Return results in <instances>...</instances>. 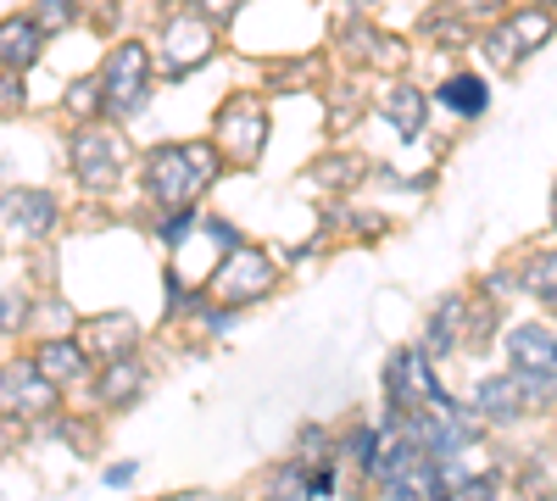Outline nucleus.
Here are the masks:
<instances>
[{
  "instance_id": "nucleus-12",
  "label": "nucleus",
  "mask_w": 557,
  "mask_h": 501,
  "mask_svg": "<svg viewBox=\"0 0 557 501\" xmlns=\"http://www.w3.org/2000/svg\"><path fill=\"white\" fill-rule=\"evenodd\" d=\"M45 57V34L28 12H12V17H0V67L7 73H28L39 67Z\"/></svg>"
},
{
  "instance_id": "nucleus-26",
  "label": "nucleus",
  "mask_w": 557,
  "mask_h": 501,
  "mask_svg": "<svg viewBox=\"0 0 557 501\" xmlns=\"http://www.w3.org/2000/svg\"><path fill=\"white\" fill-rule=\"evenodd\" d=\"M451 7H457L462 17H469V23L480 28V23H496V17L507 12V0H451Z\"/></svg>"
},
{
  "instance_id": "nucleus-28",
  "label": "nucleus",
  "mask_w": 557,
  "mask_h": 501,
  "mask_svg": "<svg viewBox=\"0 0 557 501\" xmlns=\"http://www.w3.org/2000/svg\"><path fill=\"white\" fill-rule=\"evenodd\" d=\"M318 178H335V185H351V178H357V162H335V156H323V162H318Z\"/></svg>"
},
{
  "instance_id": "nucleus-25",
  "label": "nucleus",
  "mask_w": 557,
  "mask_h": 501,
  "mask_svg": "<svg viewBox=\"0 0 557 501\" xmlns=\"http://www.w3.org/2000/svg\"><path fill=\"white\" fill-rule=\"evenodd\" d=\"M184 7H190V12H201L212 28H228V23L240 17V7H246V0H184Z\"/></svg>"
},
{
  "instance_id": "nucleus-32",
  "label": "nucleus",
  "mask_w": 557,
  "mask_h": 501,
  "mask_svg": "<svg viewBox=\"0 0 557 501\" xmlns=\"http://www.w3.org/2000/svg\"><path fill=\"white\" fill-rule=\"evenodd\" d=\"M552 212H557V201H552Z\"/></svg>"
},
{
  "instance_id": "nucleus-31",
  "label": "nucleus",
  "mask_w": 557,
  "mask_h": 501,
  "mask_svg": "<svg viewBox=\"0 0 557 501\" xmlns=\"http://www.w3.org/2000/svg\"><path fill=\"white\" fill-rule=\"evenodd\" d=\"M0 251H7V240H0Z\"/></svg>"
},
{
  "instance_id": "nucleus-18",
  "label": "nucleus",
  "mask_w": 557,
  "mask_h": 501,
  "mask_svg": "<svg viewBox=\"0 0 557 501\" xmlns=\"http://www.w3.org/2000/svg\"><path fill=\"white\" fill-rule=\"evenodd\" d=\"M96 390H101L107 406H128L139 390H146V368H139L134 356H112L107 368H101V385H96Z\"/></svg>"
},
{
  "instance_id": "nucleus-24",
  "label": "nucleus",
  "mask_w": 557,
  "mask_h": 501,
  "mask_svg": "<svg viewBox=\"0 0 557 501\" xmlns=\"http://www.w3.org/2000/svg\"><path fill=\"white\" fill-rule=\"evenodd\" d=\"M28 107V84H23V73H7L0 67V117H17Z\"/></svg>"
},
{
  "instance_id": "nucleus-21",
  "label": "nucleus",
  "mask_w": 557,
  "mask_h": 501,
  "mask_svg": "<svg viewBox=\"0 0 557 501\" xmlns=\"http://www.w3.org/2000/svg\"><path fill=\"white\" fill-rule=\"evenodd\" d=\"M62 112H73L78 123L101 117V84H96V73H89V78H73V84L62 89Z\"/></svg>"
},
{
  "instance_id": "nucleus-11",
  "label": "nucleus",
  "mask_w": 557,
  "mask_h": 501,
  "mask_svg": "<svg viewBox=\"0 0 557 501\" xmlns=\"http://www.w3.org/2000/svg\"><path fill=\"white\" fill-rule=\"evenodd\" d=\"M34 368L51 379L57 390L62 385H78V379H89V351L73 340V335H45L39 346H34Z\"/></svg>"
},
{
  "instance_id": "nucleus-6",
  "label": "nucleus",
  "mask_w": 557,
  "mask_h": 501,
  "mask_svg": "<svg viewBox=\"0 0 557 501\" xmlns=\"http://www.w3.org/2000/svg\"><path fill=\"white\" fill-rule=\"evenodd\" d=\"M223 306H251V301H268L278 290V267L262 246H235L223 256V267L212 273V285H207Z\"/></svg>"
},
{
  "instance_id": "nucleus-27",
  "label": "nucleus",
  "mask_w": 557,
  "mask_h": 501,
  "mask_svg": "<svg viewBox=\"0 0 557 501\" xmlns=\"http://www.w3.org/2000/svg\"><path fill=\"white\" fill-rule=\"evenodd\" d=\"M301 496H307V485H301V468L296 463L273 474V501H301Z\"/></svg>"
},
{
  "instance_id": "nucleus-10",
  "label": "nucleus",
  "mask_w": 557,
  "mask_h": 501,
  "mask_svg": "<svg viewBox=\"0 0 557 501\" xmlns=\"http://www.w3.org/2000/svg\"><path fill=\"white\" fill-rule=\"evenodd\" d=\"M507 356H513V374H552L557 368V329L546 324H513L502 335Z\"/></svg>"
},
{
  "instance_id": "nucleus-9",
  "label": "nucleus",
  "mask_w": 557,
  "mask_h": 501,
  "mask_svg": "<svg viewBox=\"0 0 557 501\" xmlns=\"http://www.w3.org/2000/svg\"><path fill=\"white\" fill-rule=\"evenodd\" d=\"M62 223V201L51 190H7L0 196V229L12 240H45Z\"/></svg>"
},
{
  "instance_id": "nucleus-17",
  "label": "nucleus",
  "mask_w": 557,
  "mask_h": 501,
  "mask_svg": "<svg viewBox=\"0 0 557 501\" xmlns=\"http://www.w3.org/2000/svg\"><path fill=\"white\" fill-rule=\"evenodd\" d=\"M435 107H446V112H457V117H485V107H491V84L480 78V73H451L441 89H435Z\"/></svg>"
},
{
  "instance_id": "nucleus-20",
  "label": "nucleus",
  "mask_w": 557,
  "mask_h": 501,
  "mask_svg": "<svg viewBox=\"0 0 557 501\" xmlns=\"http://www.w3.org/2000/svg\"><path fill=\"white\" fill-rule=\"evenodd\" d=\"M424 34H430L435 45H451V51H462V45H474V39H480V28H474L469 17H462L457 7H446V12H435V17L424 23Z\"/></svg>"
},
{
  "instance_id": "nucleus-16",
  "label": "nucleus",
  "mask_w": 557,
  "mask_h": 501,
  "mask_svg": "<svg viewBox=\"0 0 557 501\" xmlns=\"http://www.w3.org/2000/svg\"><path fill=\"white\" fill-rule=\"evenodd\" d=\"M474 406H480V418H491V424H507V418H519L524 413V385H519V374H491V379H480V390H474Z\"/></svg>"
},
{
  "instance_id": "nucleus-19",
  "label": "nucleus",
  "mask_w": 557,
  "mask_h": 501,
  "mask_svg": "<svg viewBox=\"0 0 557 501\" xmlns=\"http://www.w3.org/2000/svg\"><path fill=\"white\" fill-rule=\"evenodd\" d=\"M519 285H524V290H530V296H535L541 306H552V312H557V246L524 262V273H519Z\"/></svg>"
},
{
  "instance_id": "nucleus-8",
  "label": "nucleus",
  "mask_w": 557,
  "mask_h": 501,
  "mask_svg": "<svg viewBox=\"0 0 557 501\" xmlns=\"http://www.w3.org/2000/svg\"><path fill=\"white\" fill-rule=\"evenodd\" d=\"M0 413L7 418H51L57 413V385L34 368V356L0 368Z\"/></svg>"
},
{
  "instance_id": "nucleus-1",
  "label": "nucleus",
  "mask_w": 557,
  "mask_h": 501,
  "mask_svg": "<svg viewBox=\"0 0 557 501\" xmlns=\"http://www.w3.org/2000/svg\"><path fill=\"white\" fill-rule=\"evenodd\" d=\"M146 196L157 201V212H173V206H196L201 190H212L223 178V151L212 140H190V146H157L146 151Z\"/></svg>"
},
{
  "instance_id": "nucleus-29",
  "label": "nucleus",
  "mask_w": 557,
  "mask_h": 501,
  "mask_svg": "<svg viewBox=\"0 0 557 501\" xmlns=\"http://www.w3.org/2000/svg\"><path fill=\"white\" fill-rule=\"evenodd\" d=\"M128 479H134V468H128V463H123V468H107V485H128Z\"/></svg>"
},
{
  "instance_id": "nucleus-22",
  "label": "nucleus",
  "mask_w": 557,
  "mask_h": 501,
  "mask_svg": "<svg viewBox=\"0 0 557 501\" xmlns=\"http://www.w3.org/2000/svg\"><path fill=\"white\" fill-rule=\"evenodd\" d=\"M28 17L39 23V34H45V39H51V34H62V28L78 17V0H34Z\"/></svg>"
},
{
  "instance_id": "nucleus-7",
  "label": "nucleus",
  "mask_w": 557,
  "mask_h": 501,
  "mask_svg": "<svg viewBox=\"0 0 557 501\" xmlns=\"http://www.w3.org/2000/svg\"><path fill=\"white\" fill-rule=\"evenodd\" d=\"M212 146L223 156H235V162H257L262 146H268V107L262 101H223L218 107V123H212Z\"/></svg>"
},
{
  "instance_id": "nucleus-3",
  "label": "nucleus",
  "mask_w": 557,
  "mask_h": 501,
  "mask_svg": "<svg viewBox=\"0 0 557 501\" xmlns=\"http://www.w3.org/2000/svg\"><path fill=\"white\" fill-rule=\"evenodd\" d=\"M67 167H73V178L84 190H112L123 178V167H128V140L112 123L89 117V123H78L67 134Z\"/></svg>"
},
{
  "instance_id": "nucleus-5",
  "label": "nucleus",
  "mask_w": 557,
  "mask_h": 501,
  "mask_svg": "<svg viewBox=\"0 0 557 501\" xmlns=\"http://www.w3.org/2000/svg\"><path fill=\"white\" fill-rule=\"evenodd\" d=\"M557 34V17H552V7H524V12H513V17H496V23H485L480 28V51L496 62V67H519L524 57H535L541 45Z\"/></svg>"
},
{
  "instance_id": "nucleus-23",
  "label": "nucleus",
  "mask_w": 557,
  "mask_h": 501,
  "mask_svg": "<svg viewBox=\"0 0 557 501\" xmlns=\"http://www.w3.org/2000/svg\"><path fill=\"white\" fill-rule=\"evenodd\" d=\"M28 324V296L12 290V285H0V335H17Z\"/></svg>"
},
{
  "instance_id": "nucleus-4",
  "label": "nucleus",
  "mask_w": 557,
  "mask_h": 501,
  "mask_svg": "<svg viewBox=\"0 0 557 501\" xmlns=\"http://www.w3.org/2000/svg\"><path fill=\"white\" fill-rule=\"evenodd\" d=\"M212 51H218V28L201 12L178 7V12L162 17V28H157V62H162L168 78H190L196 67L212 62Z\"/></svg>"
},
{
  "instance_id": "nucleus-13",
  "label": "nucleus",
  "mask_w": 557,
  "mask_h": 501,
  "mask_svg": "<svg viewBox=\"0 0 557 501\" xmlns=\"http://www.w3.org/2000/svg\"><path fill=\"white\" fill-rule=\"evenodd\" d=\"M78 346L89 351V362H96V356L112 362V356H128L139 346V329H134L128 312H101V317H89V324H84Z\"/></svg>"
},
{
  "instance_id": "nucleus-2",
  "label": "nucleus",
  "mask_w": 557,
  "mask_h": 501,
  "mask_svg": "<svg viewBox=\"0 0 557 501\" xmlns=\"http://www.w3.org/2000/svg\"><path fill=\"white\" fill-rule=\"evenodd\" d=\"M96 84H101V117L107 123L139 117V112H146V101H151V84H157L151 45L117 39L112 51H107V62H101V73H96Z\"/></svg>"
},
{
  "instance_id": "nucleus-15",
  "label": "nucleus",
  "mask_w": 557,
  "mask_h": 501,
  "mask_svg": "<svg viewBox=\"0 0 557 501\" xmlns=\"http://www.w3.org/2000/svg\"><path fill=\"white\" fill-rule=\"evenodd\" d=\"M462 317H469V296H441L435 301V312H430V324H424V356H446V351H457L462 346Z\"/></svg>"
},
{
  "instance_id": "nucleus-30",
  "label": "nucleus",
  "mask_w": 557,
  "mask_h": 501,
  "mask_svg": "<svg viewBox=\"0 0 557 501\" xmlns=\"http://www.w3.org/2000/svg\"><path fill=\"white\" fill-rule=\"evenodd\" d=\"M535 7H557V0H535Z\"/></svg>"
},
{
  "instance_id": "nucleus-14",
  "label": "nucleus",
  "mask_w": 557,
  "mask_h": 501,
  "mask_svg": "<svg viewBox=\"0 0 557 501\" xmlns=\"http://www.w3.org/2000/svg\"><path fill=\"white\" fill-rule=\"evenodd\" d=\"M380 117H385V123L401 134V140L412 146L418 134H424V123H430V96H424L418 84H396L391 96L380 101Z\"/></svg>"
}]
</instances>
